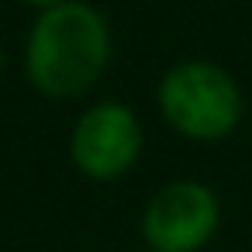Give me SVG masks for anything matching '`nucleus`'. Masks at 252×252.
<instances>
[{
    "label": "nucleus",
    "instance_id": "obj_1",
    "mask_svg": "<svg viewBox=\"0 0 252 252\" xmlns=\"http://www.w3.org/2000/svg\"><path fill=\"white\" fill-rule=\"evenodd\" d=\"M111 35L104 18L87 4L49 7L28 42V76L49 97L87 90L107 66Z\"/></svg>",
    "mask_w": 252,
    "mask_h": 252
},
{
    "label": "nucleus",
    "instance_id": "obj_2",
    "mask_svg": "<svg viewBox=\"0 0 252 252\" xmlns=\"http://www.w3.org/2000/svg\"><path fill=\"white\" fill-rule=\"evenodd\" d=\"M162 114L190 138H221L242 118V94L235 80L211 63H183L166 73L159 87Z\"/></svg>",
    "mask_w": 252,
    "mask_h": 252
},
{
    "label": "nucleus",
    "instance_id": "obj_3",
    "mask_svg": "<svg viewBox=\"0 0 252 252\" xmlns=\"http://www.w3.org/2000/svg\"><path fill=\"white\" fill-rule=\"evenodd\" d=\"M218 228V200L204 183L180 180L162 187L142 218L145 242L156 252H193Z\"/></svg>",
    "mask_w": 252,
    "mask_h": 252
},
{
    "label": "nucleus",
    "instance_id": "obj_4",
    "mask_svg": "<svg viewBox=\"0 0 252 252\" xmlns=\"http://www.w3.org/2000/svg\"><path fill=\"white\" fill-rule=\"evenodd\" d=\"M138 121L128 107L121 104H100L94 111H87L76 121L73 131V159L87 176L97 180H111L118 173H125L135 156H138Z\"/></svg>",
    "mask_w": 252,
    "mask_h": 252
},
{
    "label": "nucleus",
    "instance_id": "obj_5",
    "mask_svg": "<svg viewBox=\"0 0 252 252\" xmlns=\"http://www.w3.org/2000/svg\"><path fill=\"white\" fill-rule=\"evenodd\" d=\"M28 4H38V7H45V11H49V7H59V4H66V0H28Z\"/></svg>",
    "mask_w": 252,
    "mask_h": 252
}]
</instances>
